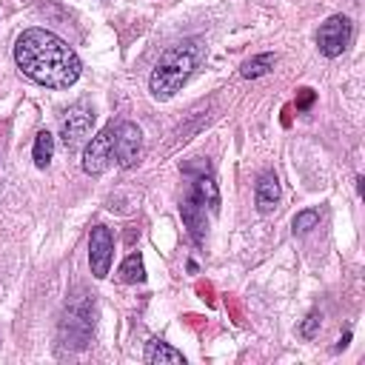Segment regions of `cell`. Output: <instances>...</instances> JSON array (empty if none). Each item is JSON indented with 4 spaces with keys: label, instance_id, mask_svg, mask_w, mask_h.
I'll use <instances>...</instances> for the list:
<instances>
[{
    "label": "cell",
    "instance_id": "obj_1",
    "mask_svg": "<svg viewBox=\"0 0 365 365\" xmlns=\"http://www.w3.org/2000/svg\"><path fill=\"white\" fill-rule=\"evenodd\" d=\"M14 63L46 88H68L80 77V57L48 29H26L14 43Z\"/></svg>",
    "mask_w": 365,
    "mask_h": 365
},
{
    "label": "cell",
    "instance_id": "obj_2",
    "mask_svg": "<svg viewBox=\"0 0 365 365\" xmlns=\"http://www.w3.org/2000/svg\"><path fill=\"white\" fill-rule=\"evenodd\" d=\"M202 60V43L200 40H182L171 48H165L148 77V88L154 100H171L194 74V68Z\"/></svg>",
    "mask_w": 365,
    "mask_h": 365
},
{
    "label": "cell",
    "instance_id": "obj_3",
    "mask_svg": "<svg viewBox=\"0 0 365 365\" xmlns=\"http://www.w3.org/2000/svg\"><path fill=\"white\" fill-rule=\"evenodd\" d=\"M91 128H94V108L88 103H74L60 120V140L68 151H74L88 140Z\"/></svg>",
    "mask_w": 365,
    "mask_h": 365
},
{
    "label": "cell",
    "instance_id": "obj_4",
    "mask_svg": "<svg viewBox=\"0 0 365 365\" xmlns=\"http://www.w3.org/2000/svg\"><path fill=\"white\" fill-rule=\"evenodd\" d=\"M111 160H114V123L88 140V145L83 151V171L97 177L111 165Z\"/></svg>",
    "mask_w": 365,
    "mask_h": 365
},
{
    "label": "cell",
    "instance_id": "obj_5",
    "mask_svg": "<svg viewBox=\"0 0 365 365\" xmlns=\"http://www.w3.org/2000/svg\"><path fill=\"white\" fill-rule=\"evenodd\" d=\"M351 43V20L342 14L328 17L317 31V46L325 57H339Z\"/></svg>",
    "mask_w": 365,
    "mask_h": 365
},
{
    "label": "cell",
    "instance_id": "obj_6",
    "mask_svg": "<svg viewBox=\"0 0 365 365\" xmlns=\"http://www.w3.org/2000/svg\"><path fill=\"white\" fill-rule=\"evenodd\" d=\"M140 151H143V131L123 120L114 125V160L120 168H131L137 160H140Z\"/></svg>",
    "mask_w": 365,
    "mask_h": 365
},
{
    "label": "cell",
    "instance_id": "obj_7",
    "mask_svg": "<svg viewBox=\"0 0 365 365\" xmlns=\"http://www.w3.org/2000/svg\"><path fill=\"white\" fill-rule=\"evenodd\" d=\"M111 259H114V237L106 225H94L91 234H88V262H91V274L97 279L108 277V268H111Z\"/></svg>",
    "mask_w": 365,
    "mask_h": 365
},
{
    "label": "cell",
    "instance_id": "obj_8",
    "mask_svg": "<svg viewBox=\"0 0 365 365\" xmlns=\"http://www.w3.org/2000/svg\"><path fill=\"white\" fill-rule=\"evenodd\" d=\"M180 217H182L188 234L194 237V242H202V240H205V231H208V222H205V205H200V202L188 194V197L182 200V205H180Z\"/></svg>",
    "mask_w": 365,
    "mask_h": 365
},
{
    "label": "cell",
    "instance_id": "obj_9",
    "mask_svg": "<svg viewBox=\"0 0 365 365\" xmlns=\"http://www.w3.org/2000/svg\"><path fill=\"white\" fill-rule=\"evenodd\" d=\"M143 359H145L148 365H185L182 351L171 348V345H168V342H163V339H151V342L145 345Z\"/></svg>",
    "mask_w": 365,
    "mask_h": 365
},
{
    "label": "cell",
    "instance_id": "obj_10",
    "mask_svg": "<svg viewBox=\"0 0 365 365\" xmlns=\"http://www.w3.org/2000/svg\"><path fill=\"white\" fill-rule=\"evenodd\" d=\"M191 197H194L200 205H208L211 211L220 208V191H217V182L211 180L208 168L194 177V182H191Z\"/></svg>",
    "mask_w": 365,
    "mask_h": 365
},
{
    "label": "cell",
    "instance_id": "obj_11",
    "mask_svg": "<svg viewBox=\"0 0 365 365\" xmlns=\"http://www.w3.org/2000/svg\"><path fill=\"white\" fill-rule=\"evenodd\" d=\"M277 202H279V180H277V174L268 171L257 182V208H259V214H271L277 208Z\"/></svg>",
    "mask_w": 365,
    "mask_h": 365
},
{
    "label": "cell",
    "instance_id": "obj_12",
    "mask_svg": "<svg viewBox=\"0 0 365 365\" xmlns=\"http://www.w3.org/2000/svg\"><path fill=\"white\" fill-rule=\"evenodd\" d=\"M274 63H277V57H274L271 51H262V54H257V57L245 60V63H242V68H240V74H242V77H248V80H254V77L268 74V71L274 68Z\"/></svg>",
    "mask_w": 365,
    "mask_h": 365
},
{
    "label": "cell",
    "instance_id": "obj_13",
    "mask_svg": "<svg viewBox=\"0 0 365 365\" xmlns=\"http://www.w3.org/2000/svg\"><path fill=\"white\" fill-rule=\"evenodd\" d=\"M31 157H34V165H37V168H46V165L51 163V157H54V137H51L48 131H40V134L34 137V151H31Z\"/></svg>",
    "mask_w": 365,
    "mask_h": 365
},
{
    "label": "cell",
    "instance_id": "obj_14",
    "mask_svg": "<svg viewBox=\"0 0 365 365\" xmlns=\"http://www.w3.org/2000/svg\"><path fill=\"white\" fill-rule=\"evenodd\" d=\"M120 279L123 282H143L145 279V268H143V257L140 254H128L125 262L120 265Z\"/></svg>",
    "mask_w": 365,
    "mask_h": 365
},
{
    "label": "cell",
    "instance_id": "obj_15",
    "mask_svg": "<svg viewBox=\"0 0 365 365\" xmlns=\"http://www.w3.org/2000/svg\"><path fill=\"white\" fill-rule=\"evenodd\" d=\"M317 220H319L317 211H299V214L294 217V231H297V234H305V231H311V228L317 225Z\"/></svg>",
    "mask_w": 365,
    "mask_h": 365
},
{
    "label": "cell",
    "instance_id": "obj_16",
    "mask_svg": "<svg viewBox=\"0 0 365 365\" xmlns=\"http://www.w3.org/2000/svg\"><path fill=\"white\" fill-rule=\"evenodd\" d=\"M317 328H319V314H308L305 322H302V328H299V334H302L305 339H314Z\"/></svg>",
    "mask_w": 365,
    "mask_h": 365
},
{
    "label": "cell",
    "instance_id": "obj_17",
    "mask_svg": "<svg viewBox=\"0 0 365 365\" xmlns=\"http://www.w3.org/2000/svg\"><path fill=\"white\" fill-rule=\"evenodd\" d=\"M311 103H314V91H311V88H299V91H297V111L311 108Z\"/></svg>",
    "mask_w": 365,
    "mask_h": 365
},
{
    "label": "cell",
    "instance_id": "obj_18",
    "mask_svg": "<svg viewBox=\"0 0 365 365\" xmlns=\"http://www.w3.org/2000/svg\"><path fill=\"white\" fill-rule=\"evenodd\" d=\"M348 342H351V334H345V336H342V339H339V345H336V351H342V348H345V345H348Z\"/></svg>",
    "mask_w": 365,
    "mask_h": 365
}]
</instances>
